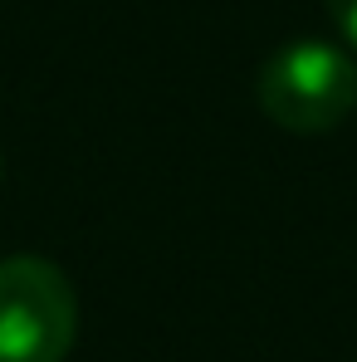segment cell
<instances>
[{
	"instance_id": "1",
	"label": "cell",
	"mask_w": 357,
	"mask_h": 362,
	"mask_svg": "<svg viewBox=\"0 0 357 362\" xmlns=\"http://www.w3.org/2000/svg\"><path fill=\"white\" fill-rule=\"evenodd\" d=\"M259 108L284 132H328L357 108V64L323 40H294L259 69Z\"/></svg>"
},
{
	"instance_id": "2",
	"label": "cell",
	"mask_w": 357,
	"mask_h": 362,
	"mask_svg": "<svg viewBox=\"0 0 357 362\" xmlns=\"http://www.w3.org/2000/svg\"><path fill=\"white\" fill-rule=\"evenodd\" d=\"M78 333V299L54 259H0V362H64Z\"/></svg>"
},
{
	"instance_id": "3",
	"label": "cell",
	"mask_w": 357,
	"mask_h": 362,
	"mask_svg": "<svg viewBox=\"0 0 357 362\" xmlns=\"http://www.w3.org/2000/svg\"><path fill=\"white\" fill-rule=\"evenodd\" d=\"M328 10H333V20H338L343 40L357 45V0H328Z\"/></svg>"
},
{
	"instance_id": "4",
	"label": "cell",
	"mask_w": 357,
	"mask_h": 362,
	"mask_svg": "<svg viewBox=\"0 0 357 362\" xmlns=\"http://www.w3.org/2000/svg\"><path fill=\"white\" fill-rule=\"evenodd\" d=\"M0 177H5V152H0Z\"/></svg>"
}]
</instances>
